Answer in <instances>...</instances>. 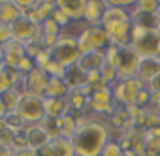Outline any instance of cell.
Returning a JSON list of instances; mask_svg holds the SVG:
<instances>
[{"label":"cell","instance_id":"cell-1","mask_svg":"<svg viewBox=\"0 0 160 156\" xmlns=\"http://www.w3.org/2000/svg\"><path fill=\"white\" fill-rule=\"evenodd\" d=\"M109 141V124H106L98 117H81L79 126L72 137L75 156H100Z\"/></svg>","mask_w":160,"mask_h":156},{"label":"cell","instance_id":"cell-2","mask_svg":"<svg viewBox=\"0 0 160 156\" xmlns=\"http://www.w3.org/2000/svg\"><path fill=\"white\" fill-rule=\"evenodd\" d=\"M106 56H108V62H111L115 68H117V77L119 81H124V79H132L138 73V66L141 62V56L136 53V49L132 45H122V47H117V45H109L108 51H106Z\"/></svg>","mask_w":160,"mask_h":156},{"label":"cell","instance_id":"cell-3","mask_svg":"<svg viewBox=\"0 0 160 156\" xmlns=\"http://www.w3.org/2000/svg\"><path fill=\"white\" fill-rule=\"evenodd\" d=\"M51 60L57 62L58 66H62L64 70H68L70 66H75L81 58V49L77 43V36H68V34H60L55 41V45L49 51Z\"/></svg>","mask_w":160,"mask_h":156},{"label":"cell","instance_id":"cell-4","mask_svg":"<svg viewBox=\"0 0 160 156\" xmlns=\"http://www.w3.org/2000/svg\"><path fill=\"white\" fill-rule=\"evenodd\" d=\"M77 43L81 55L89 51H108V47L111 45L109 36L102 25H87L77 34Z\"/></svg>","mask_w":160,"mask_h":156},{"label":"cell","instance_id":"cell-5","mask_svg":"<svg viewBox=\"0 0 160 156\" xmlns=\"http://www.w3.org/2000/svg\"><path fill=\"white\" fill-rule=\"evenodd\" d=\"M21 120L30 126V124H40L47 115H45V98L43 96H32V94H23L17 111H15Z\"/></svg>","mask_w":160,"mask_h":156},{"label":"cell","instance_id":"cell-6","mask_svg":"<svg viewBox=\"0 0 160 156\" xmlns=\"http://www.w3.org/2000/svg\"><path fill=\"white\" fill-rule=\"evenodd\" d=\"M145 87V83H141L138 77H132V79H124V81H117L115 85H111V92L115 98L117 105H124L130 107L134 105V98L138 96V92H141Z\"/></svg>","mask_w":160,"mask_h":156},{"label":"cell","instance_id":"cell-7","mask_svg":"<svg viewBox=\"0 0 160 156\" xmlns=\"http://www.w3.org/2000/svg\"><path fill=\"white\" fill-rule=\"evenodd\" d=\"M141 58H158L160 56V30H145L139 38L130 43Z\"/></svg>","mask_w":160,"mask_h":156},{"label":"cell","instance_id":"cell-8","mask_svg":"<svg viewBox=\"0 0 160 156\" xmlns=\"http://www.w3.org/2000/svg\"><path fill=\"white\" fill-rule=\"evenodd\" d=\"M12 34H13V40L21 41V43H28V41H32V40L42 41V38H43L42 25L34 23L32 19H28V17H25V15H23L19 21H15V23L12 25Z\"/></svg>","mask_w":160,"mask_h":156},{"label":"cell","instance_id":"cell-9","mask_svg":"<svg viewBox=\"0 0 160 156\" xmlns=\"http://www.w3.org/2000/svg\"><path fill=\"white\" fill-rule=\"evenodd\" d=\"M51 81V77L47 75L45 70H32L23 81V92L25 94H32V96H43L45 98V92H47V85Z\"/></svg>","mask_w":160,"mask_h":156},{"label":"cell","instance_id":"cell-10","mask_svg":"<svg viewBox=\"0 0 160 156\" xmlns=\"http://www.w3.org/2000/svg\"><path fill=\"white\" fill-rule=\"evenodd\" d=\"M117 104H115V98H113V92H111V87L104 89V90H96L89 96V109L94 111L96 115H106L109 117L113 111H115Z\"/></svg>","mask_w":160,"mask_h":156},{"label":"cell","instance_id":"cell-11","mask_svg":"<svg viewBox=\"0 0 160 156\" xmlns=\"http://www.w3.org/2000/svg\"><path fill=\"white\" fill-rule=\"evenodd\" d=\"M38 156H75L72 139H64V137H53L49 139V143L45 147H42L38 150Z\"/></svg>","mask_w":160,"mask_h":156},{"label":"cell","instance_id":"cell-12","mask_svg":"<svg viewBox=\"0 0 160 156\" xmlns=\"http://www.w3.org/2000/svg\"><path fill=\"white\" fill-rule=\"evenodd\" d=\"M25 58H27L25 43H21L17 40H12L10 43L4 45V68L19 70V66Z\"/></svg>","mask_w":160,"mask_h":156},{"label":"cell","instance_id":"cell-13","mask_svg":"<svg viewBox=\"0 0 160 156\" xmlns=\"http://www.w3.org/2000/svg\"><path fill=\"white\" fill-rule=\"evenodd\" d=\"M106 62H108L106 51H89V53L81 55L77 66L89 75V73H100V70L106 66Z\"/></svg>","mask_w":160,"mask_h":156},{"label":"cell","instance_id":"cell-14","mask_svg":"<svg viewBox=\"0 0 160 156\" xmlns=\"http://www.w3.org/2000/svg\"><path fill=\"white\" fill-rule=\"evenodd\" d=\"M111 45L122 47V45H130V32H132V21L126 23H113V25H106L104 27Z\"/></svg>","mask_w":160,"mask_h":156},{"label":"cell","instance_id":"cell-15","mask_svg":"<svg viewBox=\"0 0 160 156\" xmlns=\"http://www.w3.org/2000/svg\"><path fill=\"white\" fill-rule=\"evenodd\" d=\"M57 8L70 21H81V19H85L87 0H57Z\"/></svg>","mask_w":160,"mask_h":156},{"label":"cell","instance_id":"cell-16","mask_svg":"<svg viewBox=\"0 0 160 156\" xmlns=\"http://www.w3.org/2000/svg\"><path fill=\"white\" fill-rule=\"evenodd\" d=\"M55 8H57V2H49V0H34L32 8L27 12L25 17H28V19H32L34 23L42 25L43 21H47V19L53 15Z\"/></svg>","mask_w":160,"mask_h":156},{"label":"cell","instance_id":"cell-17","mask_svg":"<svg viewBox=\"0 0 160 156\" xmlns=\"http://www.w3.org/2000/svg\"><path fill=\"white\" fill-rule=\"evenodd\" d=\"M130 19L132 25L143 28V30H160V17L156 13H145L136 8V4L130 10Z\"/></svg>","mask_w":160,"mask_h":156},{"label":"cell","instance_id":"cell-18","mask_svg":"<svg viewBox=\"0 0 160 156\" xmlns=\"http://www.w3.org/2000/svg\"><path fill=\"white\" fill-rule=\"evenodd\" d=\"M25 137H27L28 147L34 149V150H40L42 147H45L49 143V139H51L49 134L42 128V124H30V126H27Z\"/></svg>","mask_w":160,"mask_h":156},{"label":"cell","instance_id":"cell-19","mask_svg":"<svg viewBox=\"0 0 160 156\" xmlns=\"http://www.w3.org/2000/svg\"><path fill=\"white\" fill-rule=\"evenodd\" d=\"M21 17H23V13L15 0H0V25L12 27Z\"/></svg>","mask_w":160,"mask_h":156},{"label":"cell","instance_id":"cell-20","mask_svg":"<svg viewBox=\"0 0 160 156\" xmlns=\"http://www.w3.org/2000/svg\"><path fill=\"white\" fill-rule=\"evenodd\" d=\"M158 73H160L158 58H141V62H139V66H138L136 77H138L141 83H145V87H147V83L152 81Z\"/></svg>","mask_w":160,"mask_h":156},{"label":"cell","instance_id":"cell-21","mask_svg":"<svg viewBox=\"0 0 160 156\" xmlns=\"http://www.w3.org/2000/svg\"><path fill=\"white\" fill-rule=\"evenodd\" d=\"M66 102L70 105V111L81 113L85 107H89V92L85 90V87L83 89H70Z\"/></svg>","mask_w":160,"mask_h":156},{"label":"cell","instance_id":"cell-22","mask_svg":"<svg viewBox=\"0 0 160 156\" xmlns=\"http://www.w3.org/2000/svg\"><path fill=\"white\" fill-rule=\"evenodd\" d=\"M106 2L104 0H87L85 10V21L89 25H102V17L106 13Z\"/></svg>","mask_w":160,"mask_h":156},{"label":"cell","instance_id":"cell-23","mask_svg":"<svg viewBox=\"0 0 160 156\" xmlns=\"http://www.w3.org/2000/svg\"><path fill=\"white\" fill-rule=\"evenodd\" d=\"M70 113L66 98H45V115L49 119H60Z\"/></svg>","mask_w":160,"mask_h":156},{"label":"cell","instance_id":"cell-24","mask_svg":"<svg viewBox=\"0 0 160 156\" xmlns=\"http://www.w3.org/2000/svg\"><path fill=\"white\" fill-rule=\"evenodd\" d=\"M64 83L68 85V89H83L87 85V73L77 64L70 66L64 73Z\"/></svg>","mask_w":160,"mask_h":156},{"label":"cell","instance_id":"cell-25","mask_svg":"<svg viewBox=\"0 0 160 156\" xmlns=\"http://www.w3.org/2000/svg\"><path fill=\"white\" fill-rule=\"evenodd\" d=\"M81 119V117H79ZM79 119H75L72 113L57 119V124H58V137H64V139H72L77 126H79Z\"/></svg>","mask_w":160,"mask_h":156},{"label":"cell","instance_id":"cell-26","mask_svg":"<svg viewBox=\"0 0 160 156\" xmlns=\"http://www.w3.org/2000/svg\"><path fill=\"white\" fill-rule=\"evenodd\" d=\"M108 6V2H106ZM126 21H132L130 19V12L126 8H113V6H108L106 8V13L102 17V27L106 25H113V23H126Z\"/></svg>","mask_w":160,"mask_h":156},{"label":"cell","instance_id":"cell-27","mask_svg":"<svg viewBox=\"0 0 160 156\" xmlns=\"http://www.w3.org/2000/svg\"><path fill=\"white\" fill-rule=\"evenodd\" d=\"M70 92L68 85L64 83V79H58V77H51V81L47 85V92L45 98H66Z\"/></svg>","mask_w":160,"mask_h":156},{"label":"cell","instance_id":"cell-28","mask_svg":"<svg viewBox=\"0 0 160 156\" xmlns=\"http://www.w3.org/2000/svg\"><path fill=\"white\" fill-rule=\"evenodd\" d=\"M0 98H2V102H4V105H6V109H8V113H15V111H17V105H19V102H21V98H23V92H21L19 89H12V90H8V92H4V94H0Z\"/></svg>","mask_w":160,"mask_h":156},{"label":"cell","instance_id":"cell-29","mask_svg":"<svg viewBox=\"0 0 160 156\" xmlns=\"http://www.w3.org/2000/svg\"><path fill=\"white\" fill-rule=\"evenodd\" d=\"M158 154H160V137L147 135L145 147H143V156H158Z\"/></svg>","mask_w":160,"mask_h":156},{"label":"cell","instance_id":"cell-30","mask_svg":"<svg viewBox=\"0 0 160 156\" xmlns=\"http://www.w3.org/2000/svg\"><path fill=\"white\" fill-rule=\"evenodd\" d=\"M42 32H43V36H55V38H58L62 34V28L49 17L47 21L42 23Z\"/></svg>","mask_w":160,"mask_h":156},{"label":"cell","instance_id":"cell-31","mask_svg":"<svg viewBox=\"0 0 160 156\" xmlns=\"http://www.w3.org/2000/svg\"><path fill=\"white\" fill-rule=\"evenodd\" d=\"M122 152H124V150H122V147H121L117 141H113V139H111V141L104 147V150L100 152V156H122Z\"/></svg>","mask_w":160,"mask_h":156},{"label":"cell","instance_id":"cell-32","mask_svg":"<svg viewBox=\"0 0 160 156\" xmlns=\"http://www.w3.org/2000/svg\"><path fill=\"white\" fill-rule=\"evenodd\" d=\"M136 8L139 12H145V13H156V10H158V0H138Z\"/></svg>","mask_w":160,"mask_h":156},{"label":"cell","instance_id":"cell-33","mask_svg":"<svg viewBox=\"0 0 160 156\" xmlns=\"http://www.w3.org/2000/svg\"><path fill=\"white\" fill-rule=\"evenodd\" d=\"M149 90L147 89H143L141 92H138V96L134 98V105L136 107H141V109H147V105H149Z\"/></svg>","mask_w":160,"mask_h":156},{"label":"cell","instance_id":"cell-34","mask_svg":"<svg viewBox=\"0 0 160 156\" xmlns=\"http://www.w3.org/2000/svg\"><path fill=\"white\" fill-rule=\"evenodd\" d=\"M13 40V34H12V27L8 25H0V45H6Z\"/></svg>","mask_w":160,"mask_h":156},{"label":"cell","instance_id":"cell-35","mask_svg":"<svg viewBox=\"0 0 160 156\" xmlns=\"http://www.w3.org/2000/svg\"><path fill=\"white\" fill-rule=\"evenodd\" d=\"M51 19H53V21H55L60 28H64V27H68V25H70V19H68V17H66V15H64L58 8H55V12H53Z\"/></svg>","mask_w":160,"mask_h":156},{"label":"cell","instance_id":"cell-36","mask_svg":"<svg viewBox=\"0 0 160 156\" xmlns=\"http://www.w3.org/2000/svg\"><path fill=\"white\" fill-rule=\"evenodd\" d=\"M108 6H113V8H124V6H134L136 2L132 0H106Z\"/></svg>","mask_w":160,"mask_h":156},{"label":"cell","instance_id":"cell-37","mask_svg":"<svg viewBox=\"0 0 160 156\" xmlns=\"http://www.w3.org/2000/svg\"><path fill=\"white\" fill-rule=\"evenodd\" d=\"M147 90H149V92H160V73L154 77L152 81L147 83Z\"/></svg>","mask_w":160,"mask_h":156},{"label":"cell","instance_id":"cell-38","mask_svg":"<svg viewBox=\"0 0 160 156\" xmlns=\"http://www.w3.org/2000/svg\"><path fill=\"white\" fill-rule=\"evenodd\" d=\"M0 156H13V149H12V147H2V145H0Z\"/></svg>","mask_w":160,"mask_h":156},{"label":"cell","instance_id":"cell-39","mask_svg":"<svg viewBox=\"0 0 160 156\" xmlns=\"http://www.w3.org/2000/svg\"><path fill=\"white\" fill-rule=\"evenodd\" d=\"M10 113H8V109H6V105H4V102H2V98H0V119H6Z\"/></svg>","mask_w":160,"mask_h":156},{"label":"cell","instance_id":"cell-40","mask_svg":"<svg viewBox=\"0 0 160 156\" xmlns=\"http://www.w3.org/2000/svg\"><path fill=\"white\" fill-rule=\"evenodd\" d=\"M0 66H4V45H0Z\"/></svg>","mask_w":160,"mask_h":156},{"label":"cell","instance_id":"cell-41","mask_svg":"<svg viewBox=\"0 0 160 156\" xmlns=\"http://www.w3.org/2000/svg\"><path fill=\"white\" fill-rule=\"evenodd\" d=\"M156 15L160 17V0H158V10H156Z\"/></svg>","mask_w":160,"mask_h":156},{"label":"cell","instance_id":"cell-42","mask_svg":"<svg viewBox=\"0 0 160 156\" xmlns=\"http://www.w3.org/2000/svg\"><path fill=\"white\" fill-rule=\"evenodd\" d=\"M158 64H160V56H158Z\"/></svg>","mask_w":160,"mask_h":156},{"label":"cell","instance_id":"cell-43","mask_svg":"<svg viewBox=\"0 0 160 156\" xmlns=\"http://www.w3.org/2000/svg\"><path fill=\"white\" fill-rule=\"evenodd\" d=\"M136 156H143V154H136Z\"/></svg>","mask_w":160,"mask_h":156},{"label":"cell","instance_id":"cell-44","mask_svg":"<svg viewBox=\"0 0 160 156\" xmlns=\"http://www.w3.org/2000/svg\"><path fill=\"white\" fill-rule=\"evenodd\" d=\"M158 156H160V154H158Z\"/></svg>","mask_w":160,"mask_h":156}]
</instances>
